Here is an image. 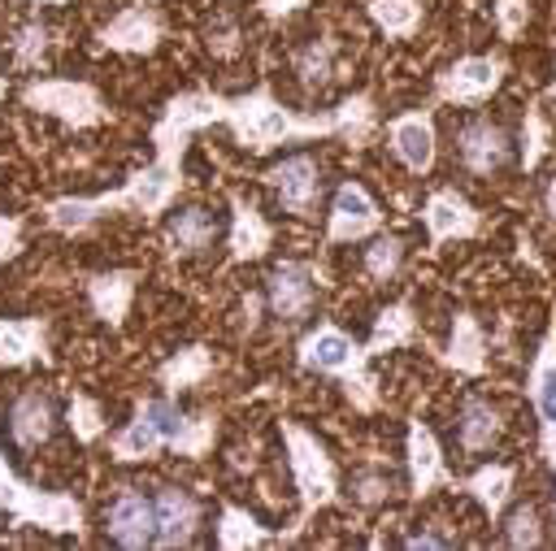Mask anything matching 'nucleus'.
Returning a JSON list of instances; mask_svg holds the SVG:
<instances>
[{"label": "nucleus", "instance_id": "2eb2a0df", "mask_svg": "<svg viewBox=\"0 0 556 551\" xmlns=\"http://www.w3.org/2000/svg\"><path fill=\"white\" fill-rule=\"evenodd\" d=\"M104 525H109V538H113L117 547H130V551L152 547V534H156L152 503H148L139 490H122V495L109 503Z\"/></svg>", "mask_w": 556, "mask_h": 551}, {"label": "nucleus", "instance_id": "412c9836", "mask_svg": "<svg viewBox=\"0 0 556 551\" xmlns=\"http://www.w3.org/2000/svg\"><path fill=\"white\" fill-rule=\"evenodd\" d=\"M130 295H135V273L130 269H113V273H96L87 282V299H91V312L109 325H122L126 321V308H130Z\"/></svg>", "mask_w": 556, "mask_h": 551}, {"label": "nucleus", "instance_id": "b1692460", "mask_svg": "<svg viewBox=\"0 0 556 551\" xmlns=\"http://www.w3.org/2000/svg\"><path fill=\"white\" fill-rule=\"evenodd\" d=\"M500 430H504V421H500V412H495L486 399L469 395V399L460 403L456 434H460V447H465V451H486V447L500 438Z\"/></svg>", "mask_w": 556, "mask_h": 551}, {"label": "nucleus", "instance_id": "dca6fc26", "mask_svg": "<svg viewBox=\"0 0 556 551\" xmlns=\"http://www.w3.org/2000/svg\"><path fill=\"white\" fill-rule=\"evenodd\" d=\"M439 482H452L447 469H443V451H439V438L430 434V425L421 421H408V495L421 499L430 495Z\"/></svg>", "mask_w": 556, "mask_h": 551}, {"label": "nucleus", "instance_id": "423d86ee", "mask_svg": "<svg viewBox=\"0 0 556 551\" xmlns=\"http://www.w3.org/2000/svg\"><path fill=\"white\" fill-rule=\"evenodd\" d=\"M139 408L152 417V425L161 430L165 447H174L178 456H204V451L213 447V438H217V417H213V412L182 417L169 399H143Z\"/></svg>", "mask_w": 556, "mask_h": 551}, {"label": "nucleus", "instance_id": "cd10ccee", "mask_svg": "<svg viewBox=\"0 0 556 551\" xmlns=\"http://www.w3.org/2000/svg\"><path fill=\"white\" fill-rule=\"evenodd\" d=\"M161 447H165V438H161V430L152 425V417L143 408H135V421L113 438V456L117 460H152Z\"/></svg>", "mask_w": 556, "mask_h": 551}, {"label": "nucleus", "instance_id": "393cba45", "mask_svg": "<svg viewBox=\"0 0 556 551\" xmlns=\"http://www.w3.org/2000/svg\"><path fill=\"white\" fill-rule=\"evenodd\" d=\"M165 243H169V256H195L213 243V217L204 208H182L174 213V221L165 226Z\"/></svg>", "mask_w": 556, "mask_h": 551}, {"label": "nucleus", "instance_id": "72a5a7b5", "mask_svg": "<svg viewBox=\"0 0 556 551\" xmlns=\"http://www.w3.org/2000/svg\"><path fill=\"white\" fill-rule=\"evenodd\" d=\"M547 143H552V130L543 121L539 108H526V126H521V169H534L543 156H547Z\"/></svg>", "mask_w": 556, "mask_h": 551}, {"label": "nucleus", "instance_id": "a18cd8bd", "mask_svg": "<svg viewBox=\"0 0 556 551\" xmlns=\"http://www.w3.org/2000/svg\"><path fill=\"white\" fill-rule=\"evenodd\" d=\"M543 208L556 217V178H552V182H547V191H543Z\"/></svg>", "mask_w": 556, "mask_h": 551}, {"label": "nucleus", "instance_id": "c9c22d12", "mask_svg": "<svg viewBox=\"0 0 556 551\" xmlns=\"http://www.w3.org/2000/svg\"><path fill=\"white\" fill-rule=\"evenodd\" d=\"M70 430H74L78 443H96L104 434V417H100V408L87 395H74L70 399Z\"/></svg>", "mask_w": 556, "mask_h": 551}, {"label": "nucleus", "instance_id": "7ed1b4c3", "mask_svg": "<svg viewBox=\"0 0 556 551\" xmlns=\"http://www.w3.org/2000/svg\"><path fill=\"white\" fill-rule=\"evenodd\" d=\"M282 443H287V460H291V477H295V490H300V525L317 512V508H330L339 499V473H334V460L326 456V447L317 443V434H308L304 425L295 421H282Z\"/></svg>", "mask_w": 556, "mask_h": 551}, {"label": "nucleus", "instance_id": "aec40b11", "mask_svg": "<svg viewBox=\"0 0 556 551\" xmlns=\"http://www.w3.org/2000/svg\"><path fill=\"white\" fill-rule=\"evenodd\" d=\"M447 486H452V490L473 495V499H478V508L495 521V516L504 512L508 495H513V469H508V464H482V469H473L469 477H452Z\"/></svg>", "mask_w": 556, "mask_h": 551}, {"label": "nucleus", "instance_id": "79ce46f5", "mask_svg": "<svg viewBox=\"0 0 556 551\" xmlns=\"http://www.w3.org/2000/svg\"><path fill=\"white\" fill-rule=\"evenodd\" d=\"M308 0H261V13L265 17H287V13H295V9H304Z\"/></svg>", "mask_w": 556, "mask_h": 551}, {"label": "nucleus", "instance_id": "0eeeda50", "mask_svg": "<svg viewBox=\"0 0 556 551\" xmlns=\"http://www.w3.org/2000/svg\"><path fill=\"white\" fill-rule=\"evenodd\" d=\"M500 78H504L500 56H460L434 78V95L447 104H482L500 87Z\"/></svg>", "mask_w": 556, "mask_h": 551}, {"label": "nucleus", "instance_id": "a211bd4d", "mask_svg": "<svg viewBox=\"0 0 556 551\" xmlns=\"http://www.w3.org/2000/svg\"><path fill=\"white\" fill-rule=\"evenodd\" d=\"M269 243H274L269 221L243 195H230V260H256L265 256Z\"/></svg>", "mask_w": 556, "mask_h": 551}, {"label": "nucleus", "instance_id": "e433bc0d", "mask_svg": "<svg viewBox=\"0 0 556 551\" xmlns=\"http://www.w3.org/2000/svg\"><path fill=\"white\" fill-rule=\"evenodd\" d=\"M526 22H530V0H500L495 4V26L504 39H517L526 30Z\"/></svg>", "mask_w": 556, "mask_h": 551}, {"label": "nucleus", "instance_id": "f03ea898", "mask_svg": "<svg viewBox=\"0 0 556 551\" xmlns=\"http://www.w3.org/2000/svg\"><path fill=\"white\" fill-rule=\"evenodd\" d=\"M365 360H369L365 347H356L352 334H343V330L330 325V321L317 325L313 334H304V343H300V364H304V369H317V373H334V377L343 382L348 399H352L361 412H369V408L378 403V386H374Z\"/></svg>", "mask_w": 556, "mask_h": 551}, {"label": "nucleus", "instance_id": "f704fd0d", "mask_svg": "<svg viewBox=\"0 0 556 551\" xmlns=\"http://www.w3.org/2000/svg\"><path fill=\"white\" fill-rule=\"evenodd\" d=\"M504 542H508V547H517V551H521V547H539V542H543L539 512H534V508H526V503H521V508H513V512H508V521H504Z\"/></svg>", "mask_w": 556, "mask_h": 551}, {"label": "nucleus", "instance_id": "6e6552de", "mask_svg": "<svg viewBox=\"0 0 556 551\" xmlns=\"http://www.w3.org/2000/svg\"><path fill=\"white\" fill-rule=\"evenodd\" d=\"M378 226H382V213L369 200V191L361 182H343L334 191V200H330V230H326V239L330 243H356V239L374 234Z\"/></svg>", "mask_w": 556, "mask_h": 551}, {"label": "nucleus", "instance_id": "20e7f679", "mask_svg": "<svg viewBox=\"0 0 556 551\" xmlns=\"http://www.w3.org/2000/svg\"><path fill=\"white\" fill-rule=\"evenodd\" d=\"M0 503L26 521V525H39V529H56V534H78L83 529V508L70 499V495H52V490H35L26 486L0 456Z\"/></svg>", "mask_w": 556, "mask_h": 551}, {"label": "nucleus", "instance_id": "39448f33", "mask_svg": "<svg viewBox=\"0 0 556 551\" xmlns=\"http://www.w3.org/2000/svg\"><path fill=\"white\" fill-rule=\"evenodd\" d=\"M26 108L35 113H48V117H61L65 126H96L104 121V100L96 87L87 82H70V78H43V82H30L22 91Z\"/></svg>", "mask_w": 556, "mask_h": 551}, {"label": "nucleus", "instance_id": "a19ab883", "mask_svg": "<svg viewBox=\"0 0 556 551\" xmlns=\"http://www.w3.org/2000/svg\"><path fill=\"white\" fill-rule=\"evenodd\" d=\"M17 239H22V221L0 213V265H4V260L17 252Z\"/></svg>", "mask_w": 556, "mask_h": 551}, {"label": "nucleus", "instance_id": "f3484780", "mask_svg": "<svg viewBox=\"0 0 556 551\" xmlns=\"http://www.w3.org/2000/svg\"><path fill=\"white\" fill-rule=\"evenodd\" d=\"M161 39V17L143 4H130L122 9L104 30H100V43L113 48V52H152Z\"/></svg>", "mask_w": 556, "mask_h": 551}, {"label": "nucleus", "instance_id": "c756f323", "mask_svg": "<svg viewBox=\"0 0 556 551\" xmlns=\"http://www.w3.org/2000/svg\"><path fill=\"white\" fill-rule=\"evenodd\" d=\"M334 117H339V126H334V134L348 143V148H365L369 143V134H374V100L361 91V95H348L339 108H334Z\"/></svg>", "mask_w": 556, "mask_h": 551}, {"label": "nucleus", "instance_id": "9d476101", "mask_svg": "<svg viewBox=\"0 0 556 551\" xmlns=\"http://www.w3.org/2000/svg\"><path fill=\"white\" fill-rule=\"evenodd\" d=\"M421 221H426V230H430V252H434V247H443L447 239H473V234H478V226H482L478 208H473L465 195L447 191V187H443V191H434V195L426 200Z\"/></svg>", "mask_w": 556, "mask_h": 551}, {"label": "nucleus", "instance_id": "c03bdc74", "mask_svg": "<svg viewBox=\"0 0 556 551\" xmlns=\"http://www.w3.org/2000/svg\"><path fill=\"white\" fill-rule=\"evenodd\" d=\"M408 547H447L443 538H434V534H413L408 538Z\"/></svg>", "mask_w": 556, "mask_h": 551}, {"label": "nucleus", "instance_id": "ea45409f", "mask_svg": "<svg viewBox=\"0 0 556 551\" xmlns=\"http://www.w3.org/2000/svg\"><path fill=\"white\" fill-rule=\"evenodd\" d=\"M208 52L213 56H235L239 52V26H230V22L226 26H213L208 30Z\"/></svg>", "mask_w": 556, "mask_h": 551}, {"label": "nucleus", "instance_id": "473e14b6", "mask_svg": "<svg viewBox=\"0 0 556 551\" xmlns=\"http://www.w3.org/2000/svg\"><path fill=\"white\" fill-rule=\"evenodd\" d=\"M400 265H404V243H400L395 234H378V239L365 247V273H369L374 282H391V278L400 273Z\"/></svg>", "mask_w": 556, "mask_h": 551}, {"label": "nucleus", "instance_id": "de8ad7c7", "mask_svg": "<svg viewBox=\"0 0 556 551\" xmlns=\"http://www.w3.org/2000/svg\"><path fill=\"white\" fill-rule=\"evenodd\" d=\"M48 4H61V0H48Z\"/></svg>", "mask_w": 556, "mask_h": 551}, {"label": "nucleus", "instance_id": "5701e85b", "mask_svg": "<svg viewBox=\"0 0 556 551\" xmlns=\"http://www.w3.org/2000/svg\"><path fill=\"white\" fill-rule=\"evenodd\" d=\"M443 364L456 369V373H469V377L486 369V338H482V330H478V321L469 312H456L452 338L443 347Z\"/></svg>", "mask_w": 556, "mask_h": 551}, {"label": "nucleus", "instance_id": "49530a36", "mask_svg": "<svg viewBox=\"0 0 556 551\" xmlns=\"http://www.w3.org/2000/svg\"><path fill=\"white\" fill-rule=\"evenodd\" d=\"M547 100H556V82H552V87H547Z\"/></svg>", "mask_w": 556, "mask_h": 551}, {"label": "nucleus", "instance_id": "ddd939ff", "mask_svg": "<svg viewBox=\"0 0 556 551\" xmlns=\"http://www.w3.org/2000/svg\"><path fill=\"white\" fill-rule=\"evenodd\" d=\"M387 134H391V152L404 161V169L426 174L434 165V121H430L426 108H413V113L391 117Z\"/></svg>", "mask_w": 556, "mask_h": 551}, {"label": "nucleus", "instance_id": "4468645a", "mask_svg": "<svg viewBox=\"0 0 556 551\" xmlns=\"http://www.w3.org/2000/svg\"><path fill=\"white\" fill-rule=\"evenodd\" d=\"M152 516H156V534H152V547H187L195 525H200V503L178 490V486H165L152 503Z\"/></svg>", "mask_w": 556, "mask_h": 551}, {"label": "nucleus", "instance_id": "1a4fd4ad", "mask_svg": "<svg viewBox=\"0 0 556 551\" xmlns=\"http://www.w3.org/2000/svg\"><path fill=\"white\" fill-rule=\"evenodd\" d=\"M265 182L278 191L282 208L295 213V217H313L317 208V191H321V169L313 156H287L282 165H274L265 174Z\"/></svg>", "mask_w": 556, "mask_h": 551}, {"label": "nucleus", "instance_id": "c85d7f7f", "mask_svg": "<svg viewBox=\"0 0 556 551\" xmlns=\"http://www.w3.org/2000/svg\"><path fill=\"white\" fill-rule=\"evenodd\" d=\"M261 542H269V529L256 525V516H248L243 508H222V516H217V547L222 551H248Z\"/></svg>", "mask_w": 556, "mask_h": 551}, {"label": "nucleus", "instance_id": "4c0bfd02", "mask_svg": "<svg viewBox=\"0 0 556 551\" xmlns=\"http://www.w3.org/2000/svg\"><path fill=\"white\" fill-rule=\"evenodd\" d=\"M43 48H48V30H43L39 22H30V26L17 35V65H35V61L43 56Z\"/></svg>", "mask_w": 556, "mask_h": 551}, {"label": "nucleus", "instance_id": "7c9ffc66", "mask_svg": "<svg viewBox=\"0 0 556 551\" xmlns=\"http://www.w3.org/2000/svg\"><path fill=\"white\" fill-rule=\"evenodd\" d=\"M365 9L374 17V26L395 35V39H404V35H413L421 26V4L417 0H369Z\"/></svg>", "mask_w": 556, "mask_h": 551}, {"label": "nucleus", "instance_id": "37998d69", "mask_svg": "<svg viewBox=\"0 0 556 551\" xmlns=\"http://www.w3.org/2000/svg\"><path fill=\"white\" fill-rule=\"evenodd\" d=\"M256 317H261V295H248L243 308H239V325L243 330H256Z\"/></svg>", "mask_w": 556, "mask_h": 551}, {"label": "nucleus", "instance_id": "bb28decb", "mask_svg": "<svg viewBox=\"0 0 556 551\" xmlns=\"http://www.w3.org/2000/svg\"><path fill=\"white\" fill-rule=\"evenodd\" d=\"M208 373H213V356H208V347H182V351H174V356L156 369V377H161L165 390L200 386Z\"/></svg>", "mask_w": 556, "mask_h": 551}, {"label": "nucleus", "instance_id": "2f4dec72", "mask_svg": "<svg viewBox=\"0 0 556 551\" xmlns=\"http://www.w3.org/2000/svg\"><path fill=\"white\" fill-rule=\"evenodd\" d=\"M295 74H300L304 87H321V82H330V74H334V39H330V35L313 39V43L295 56Z\"/></svg>", "mask_w": 556, "mask_h": 551}, {"label": "nucleus", "instance_id": "f257e3e1", "mask_svg": "<svg viewBox=\"0 0 556 551\" xmlns=\"http://www.w3.org/2000/svg\"><path fill=\"white\" fill-rule=\"evenodd\" d=\"M222 121L230 126V134L252 148V152H265L274 143H287V139H321V134H334L339 117L334 108L330 113H313V117H300L291 108H282L265 87L252 91V95H239V100H226V113Z\"/></svg>", "mask_w": 556, "mask_h": 551}, {"label": "nucleus", "instance_id": "4be33fe9", "mask_svg": "<svg viewBox=\"0 0 556 551\" xmlns=\"http://www.w3.org/2000/svg\"><path fill=\"white\" fill-rule=\"evenodd\" d=\"M48 360V325L39 317L0 321V364H30Z\"/></svg>", "mask_w": 556, "mask_h": 551}, {"label": "nucleus", "instance_id": "58836bf2", "mask_svg": "<svg viewBox=\"0 0 556 551\" xmlns=\"http://www.w3.org/2000/svg\"><path fill=\"white\" fill-rule=\"evenodd\" d=\"M387 490H391V486H387L382 473H356V482H352V495H356V503H365V508H369V503H382Z\"/></svg>", "mask_w": 556, "mask_h": 551}, {"label": "nucleus", "instance_id": "6ab92c4d", "mask_svg": "<svg viewBox=\"0 0 556 551\" xmlns=\"http://www.w3.org/2000/svg\"><path fill=\"white\" fill-rule=\"evenodd\" d=\"M52 421H56V417H52V399L39 395V390H22V395L13 399V408H9V434H13L17 447H39V443H48Z\"/></svg>", "mask_w": 556, "mask_h": 551}, {"label": "nucleus", "instance_id": "9b49d317", "mask_svg": "<svg viewBox=\"0 0 556 551\" xmlns=\"http://www.w3.org/2000/svg\"><path fill=\"white\" fill-rule=\"evenodd\" d=\"M313 265L304 260H282L274 273H269V291H265V304L278 321H300L308 317L313 308Z\"/></svg>", "mask_w": 556, "mask_h": 551}, {"label": "nucleus", "instance_id": "a878e982", "mask_svg": "<svg viewBox=\"0 0 556 551\" xmlns=\"http://www.w3.org/2000/svg\"><path fill=\"white\" fill-rule=\"evenodd\" d=\"M413 330H417V317H413L408 299H400V304L382 308V312L374 317V334H369V343H365V356H382V351H391V347L408 343V338H413Z\"/></svg>", "mask_w": 556, "mask_h": 551}, {"label": "nucleus", "instance_id": "f8f14e48", "mask_svg": "<svg viewBox=\"0 0 556 551\" xmlns=\"http://www.w3.org/2000/svg\"><path fill=\"white\" fill-rule=\"evenodd\" d=\"M456 152H460V165H465L469 174L486 178V174H495V169L508 165L513 143H508V134H504L495 121H482V117H478V121H465V126H460Z\"/></svg>", "mask_w": 556, "mask_h": 551}]
</instances>
